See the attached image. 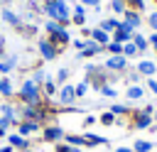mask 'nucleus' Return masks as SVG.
Here are the masks:
<instances>
[{
	"label": "nucleus",
	"mask_w": 157,
	"mask_h": 152,
	"mask_svg": "<svg viewBox=\"0 0 157 152\" xmlns=\"http://www.w3.org/2000/svg\"><path fill=\"white\" fill-rule=\"evenodd\" d=\"M44 10H47V15H49L54 22H59V25L69 22V7H66L64 0H49V2L44 5Z\"/></svg>",
	"instance_id": "f257e3e1"
},
{
	"label": "nucleus",
	"mask_w": 157,
	"mask_h": 152,
	"mask_svg": "<svg viewBox=\"0 0 157 152\" xmlns=\"http://www.w3.org/2000/svg\"><path fill=\"white\" fill-rule=\"evenodd\" d=\"M20 93H22V98H25L27 103H37V101H39V88H37L34 81H25Z\"/></svg>",
	"instance_id": "f03ea898"
},
{
	"label": "nucleus",
	"mask_w": 157,
	"mask_h": 152,
	"mask_svg": "<svg viewBox=\"0 0 157 152\" xmlns=\"http://www.w3.org/2000/svg\"><path fill=\"white\" fill-rule=\"evenodd\" d=\"M128 39H132V29H130L125 22H120V25H118V29H115V42H120V44H123V42H128Z\"/></svg>",
	"instance_id": "7ed1b4c3"
},
{
	"label": "nucleus",
	"mask_w": 157,
	"mask_h": 152,
	"mask_svg": "<svg viewBox=\"0 0 157 152\" xmlns=\"http://www.w3.org/2000/svg\"><path fill=\"white\" fill-rule=\"evenodd\" d=\"M39 54H42L44 59H54V56H56V47H54L52 42H47V39H39Z\"/></svg>",
	"instance_id": "20e7f679"
},
{
	"label": "nucleus",
	"mask_w": 157,
	"mask_h": 152,
	"mask_svg": "<svg viewBox=\"0 0 157 152\" xmlns=\"http://www.w3.org/2000/svg\"><path fill=\"white\" fill-rule=\"evenodd\" d=\"M74 98H76V88H74V86H64V88H61V93H59V103L69 105Z\"/></svg>",
	"instance_id": "39448f33"
},
{
	"label": "nucleus",
	"mask_w": 157,
	"mask_h": 152,
	"mask_svg": "<svg viewBox=\"0 0 157 152\" xmlns=\"http://www.w3.org/2000/svg\"><path fill=\"white\" fill-rule=\"evenodd\" d=\"M125 64H128V61H125V56H123V54H118V56H110V59L105 61V66H108V69H113V71H120V69H125Z\"/></svg>",
	"instance_id": "423d86ee"
},
{
	"label": "nucleus",
	"mask_w": 157,
	"mask_h": 152,
	"mask_svg": "<svg viewBox=\"0 0 157 152\" xmlns=\"http://www.w3.org/2000/svg\"><path fill=\"white\" fill-rule=\"evenodd\" d=\"M155 71H157V66H155V61H147V59H145V61H140V64H137V74H145V76H152Z\"/></svg>",
	"instance_id": "0eeeda50"
},
{
	"label": "nucleus",
	"mask_w": 157,
	"mask_h": 152,
	"mask_svg": "<svg viewBox=\"0 0 157 152\" xmlns=\"http://www.w3.org/2000/svg\"><path fill=\"white\" fill-rule=\"evenodd\" d=\"M15 64H17V56H15V54H12V56H7L5 61H0V74L12 71V69H15Z\"/></svg>",
	"instance_id": "6e6552de"
},
{
	"label": "nucleus",
	"mask_w": 157,
	"mask_h": 152,
	"mask_svg": "<svg viewBox=\"0 0 157 152\" xmlns=\"http://www.w3.org/2000/svg\"><path fill=\"white\" fill-rule=\"evenodd\" d=\"M91 34H93V42H96V44H101V47H103V44H108V39H110V37H108V32H103V29H93Z\"/></svg>",
	"instance_id": "1a4fd4ad"
},
{
	"label": "nucleus",
	"mask_w": 157,
	"mask_h": 152,
	"mask_svg": "<svg viewBox=\"0 0 157 152\" xmlns=\"http://www.w3.org/2000/svg\"><path fill=\"white\" fill-rule=\"evenodd\" d=\"M125 25H128L130 29L140 27V17H137V12H125Z\"/></svg>",
	"instance_id": "9d476101"
},
{
	"label": "nucleus",
	"mask_w": 157,
	"mask_h": 152,
	"mask_svg": "<svg viewBox=\"0 0 157 152\" xmlns=\"http://www.w3.org/2000/svg\"><path fill=\"white\" fill-rule=\"evenodd\" d=\"M2 20L10 22V25H15V27H20V17H17L12 10H2Z\"/></svg>",
	"instance_id": "9b49d317"
},
{
	"label": "nucleus",
	"mask_w": 157,
	"mask_h": 152,
	"mask_svg": "<svg viewBox=\"0 0 157 152\" xmlns=\"http://www.w3.org/2000/svg\"><path fill=\"white\" fill-rule=\"evenodd\" d=\"M118 25H120L118 20H103V22H101V29H103V32H110V29H118Z\"/></svg>",
	"instance_id": "f8f14e48"
},
{
	"label": "nucleus",
	"mask_w": 157,
	"mask_h": 152,
	"mask_svg": "<svg viewBox=\"0 0 157 152\" xmlns=\"http://www.w3.org/2000/svg\"><path fill=\"white\" fill-rule=\"evenodd\" d=\"M132 44H135L140 51H142V49H147V39H145L142 34H132Z\"/></svg>",
	"instance_id": "ddd939ff"
},
{
	"label": "nucleus",
	"mask_w": 157,
	"mask_h": 152,
	"mask_svg": "<svg viewBox=\"0 0 157 152\" xmlns=\"http://www.w3.org/2000/svg\"><path fill=\"white\" fill-rule=\"evenodd\" d=\"M128 98L140 101V98H142V88H140V86H130V88H128Z\"/></svg>",
	"instance_id": "4468645a"
},
{
	"label": "nucleus",
	"mask_w": 157,
	"mask_h": 152,
	"mask_svg": "<svg viewBox=\"0 0 157 152\" xmlns=\"http://www.w3.org/2000/svg\"><path fill=\"white\" fill-rule=\"evenodd\" d=\"M108 51H110L113 56H118V54H123V44H120V42H110V44H108Z\"/></svg>",
	"instance_id": "2eb2a0df"
},
{
	"label": "nucleus",
	"mask_w": 157,
	"mask_h": 152,
	"mask_svg": "<svg viewBox=\"0 0 157 152\" xmlns=\"http://www.w3.org/2000/svg\"><path fill=\"white\" fill-rule=\"evenodd\" d=\"M44 137L47 140H56V137H61V130L59 127H49V130H44Z\"/></svg>",
	"instance_id": "dca6fc26"
},
{
	"label": "nucleus",
	"mask_w": 157,
	"mask_h": 152,
	"mask_svg": "<svg viewBox=\"0 0 157 152\" xmlns=\"http://www.w3.org/2000/svg\"><path fill=\"white\" fill-rule=\"evenodd\" d=\"M0 93H2V96H10V93H12V86H10L7 78H0Z\"/></svg>",
	"instance_id": "f3484780"
},
{
	"label": "nucleus",
	"mask_w": 157,
	"mask_h": 152,
	"mask_svg": "<svg viewBox=\"0 0 157 152\" xmlns=\"http://www.w3.org/2000/svg\"><path fill=\"white\" fill-rule=\"evenodd\" d=\"M150 123H152V118H150V115H147V113H142V115H140V118H137V127H140V130H142V127H147V125H150Z\"/></svg>",
	"instance_id": "a211bd4d"
},
{
	"label": "nucleus",
	"mask_w": 157,
	"mask_h": 152,
	"mask_svg": "<svg viewBox=\"0 0 157 152\" xmlns=\"http://www.w3.org/2000/svg\"><path fill=\"white\" fill-rule=\"evenodd\" d=\"M150 150H152V145H150V142H145V140L135 142V152H150Z\"/></svg>",
	"instance_id": "6ab92c4d"
},
{
	"label": "nucleus",
	"mask_w": 157,
	"mask_h": 152,
	"mask_svg": "<svg viewBox=\"0 0 157 152\" xmlns=\"http://www.w3.org/2000/svg\"><path fill=\"white\" fill-rule=\"evenodd\" d=\"M74 22H76V25L83 22V7H81V5H76V10H74Z\"/></svg>",
	"instance_id": "aec40b11"
},
{
	"label": "nucleus",
	"mask_w": 157,
	"mask_h": 152,
	"mask_svg": "<svg viewBox=\"0 0 157 152\" xmlns=\"http://www.w3.org/2000/svg\"><path fill=\"white\" fill-rule=\"evenodd\" d=\"M54 37H56V42H61V44H64V42H69V32H66L64 27H61V29H59Z\"/></svg>",
	"instance_id": "412c9836"
},
{
	"label": "nucleus",
	"mask_w": 157,
	"mask_h": 152,
	"mask_svg": "<svg viewBox=\"0 0 157 152\" xmlns=\"http://www.w3.org/2000/svg\"><path fill=\"white\" fill-rule=\"evenodd\" d=\"M135 51H137V47H135V44H132V42H130V44H125V47H123V56H132V54H135Z\"/></svg>",
	"instance_id": "4be33fe9"
},
{
	"label": "nucleus",
	"mask_w": 157,
	"mask_h": 152,
	"mask_svg": "<svg viewBox=\"0 0 157 152\" xmlns=\"http://www.w3.org/2000/svg\"><path fill=\"white\" fill-rule=\"evenodd\" d=\"M32 130H37L34 123H25V125H20V135H27V132H32Z\"/></svg>",
	"instance_id": "5701e85b"
},
{
	"label": "nucleus",
	"mask_w": 157,
	"mask_h": 152,
	"mask_svg": "<svg viewBox=\"0 0 157 152\" xmlns=\"http://www.w3.org/2000/svg\"><path fill=\"white\" fill-rule=\"evenodd\" d=\"M110 7H113V12H125V2L123 0H113Z\"/></svg>",
	"instance_id": "b1692460"
},
{
	"label": "nucleus",
	"mask_w": 157,
	"mask_h": 152,
	"mask_svg": "<svg viewBox=\"0 0 157 152\" xmlns=\"http://www.w3.org/2000/svg\"><path fill=\"white\" fill-rule=\"evenodd\" d=\"M66 76H69V69H59V74H56V81H59V83H64V81H66Z\"/></svg>",
	"instance_id": "393cba45"
},
{
	"label": "nucleus",
	"mask_w": 157,
	"mask_h": 152,
	"mask_svg": "<svg viewBox=\"0 0 157 152\" xmlns=\"http://www.w3.org/2000/svg\"><path fill=\"white\" fill-rule=\"evenodd\" d=\"M83 140H86V142H91V145H96V142H105V137H96V135H86Z\"/></svg>",
	"instance_id": "a878e982"
},
{
	"label": "nucleus",
	"mask_w": 157,
	"mask_h": 152,
	"mask_svg": "<svg viewBox=\"0 0 157 152\" xmlns=\"http://www.w3.org/2000/svg\"><path fill=\"white\" fill-rule=\"evenodd\" d=\"M47 29H49V32H52V34H56V32H59V29H61V27H59V22H54V20H52V22H49V25H47Z\"/></svg>",
	"instance_id": "bb28decb"
},
{
	"label": "nucleus",
	"mask_w": 157,
	"mask_h": 152,
	"mask_svg": "<svg viewBox=\"0 0 157 152\" xmlns=\"http://www.w3.org/2000/svg\"><path fill=\"white\" fill-rule=\"evenodd\" d=\"M101 120H103V125H113V113H103Z\"/></svg>",
	"instance_id": "cd10ccee"
},
{
	"label": "nucleus",
	"mask_w": 157,
	"mask_h": 152,
	"mask_svg": "<svg viewBox=\"0 0 157 152\" xmlns=\"http://www.w3.org/2000/svg\"><path fill=\"white\" fill-rule=\"evenodd\" d=\"M10 142H12V145H20V147H25V140H22L20 135H10Z\"/></svg>",
	"instance_id": "c85d7f7f"
},
{
	"label": "nucleus",
	"mask_w": 157,
	"mask_h": 152,
	"mask_svg": "<svg viewBox=\"0 0 157 152\" xmlns=\"http://www.w3.org/2000/svg\"><path fill=\"white\" fill-rule=\"evenodd\" d=\"M44 78H47V74H44V71H37V74H34V78H32V81H34V83H42V81H44Z\"/></svg>",
	"instance_id": "c756f323"
},
{
	"label": "nucleus",
	"mask_w": 157,
	"mask_h": 152,
	"mask_svg": "<svg viewBox=\"0 0 157 152\" xmlns=\"http://www.w3.org/2000/svg\"><path fill=\"white\" fill-rule=\"evenodd\" d=\"M86 88H88V83H86V81H83V83H78V86H76V96H83V93H86Z\"/></svg>",
	"instance_id": "7c9ffc66"
},
{
	"label": "nucleus",
	"mask_w": 157,
	"mask_h": 152,
	"mask_svg": "<svg viewBox=\"0 0 157 152\" xmlns=\"http://www.w3.org/2000/svg\"><path fill=\"white\" fill-rule=\"evenodd\" d=\"M150 27L157 32V12H152V15H150Z\"/></svg>",
	"instance_id": "2f4dec72"
},
{
	"label": "nucleus",
	"mask_w": 157,
	"mask_h": 152,
	"mask_svg": "<svg viewBox=\"0 0 157 152\" xmlns=\"http://www.w3.org/2000/svg\"><path fill=\"white\" fill-rule=\"evenodd\" d=\"M66 140H69V142H71V145H83V142H86V140H83V137H66Z\"/></svg>",
	"instance_id": "473e14b6"
},
{
	"label": "nucleus",
	"mask_w": 157,
	"mask_h": 152,
	"mask_svg": "<svg viewBox=\"0 0 157 152\" xmlns=\"http://www.w3.org/2000/svg\"><path fill=\"white\" fill-rule=\"evenodd\" d=\"M147 86H150V91H152V93H157V81H155V78H150V81H147Z\"/></svg>",
	"instance_id": "72a5a7b5"
},
{
	"label": "nucleus",
	"mask_w": 157,
	"mask_h": 152,
	"mask_svg": "<svg viewBox=\"0 0 157 152\" xmlns=\"http://www.w3.org/2000/svg\"><path fill=\"white\" fill-rule=\"evenodd\" d=\"M44 88H47V93H54V81H47Z\"/></svg>",
	"instance_id": "f704fd0d"
},
{
	"label": "nucleus",
	"mask_w": 157,
	"mask_h": 152,
	"mask_svg": "<svg viewBox=\"0 0 157 152\" xmlns=\"http://www.w3.org/2000/svg\"><path fill=\"white\" fill-rule=\"evenodd\" d=\"M110 113H113V115H115V113H125V108H123V105H113Z\"/></svg>",
	"instance_id": "c9c22d12"
},
{
	"label": "nucleus",
	"mask_w": 157,
	"mask_h": 152,
	"mask_svg": "<svg viewBox=\"0 0 157 152\" xmlns=\"http://www.w3.org/2000/svg\"><path fill=\"white\" fill-rule=\"evenodd\" d=\"M81 2H83V5H93V7L101 5V0H81Z\"/></svg>",
	"instance_id": "e433bc0d"
},
{
	"label": "nucleus",
	"mask_w": 157,
	"mask_h": 152,
	"mask_svg": "<svg viewBox=\"0 0 157 152\" xmlns=\"http://www.w3.org/2000/svg\"><path fill=\"white\" fill-rule=\"evenodd\" d=\"M74 47H76V49H78V51H81V49H83V47H86V42H81V39H76V42H74Z\"/></svg>",
	"instance_id": "4c0bfd02"
},
{
	"label": "nucleus",
	"mask_w": 157,
	"mask_h": 152,
	"mask_svg": "<svg viewBox=\"0 0 157 152\" xmlns=\"http://www.w3.org/2000/svg\"><path fill=\"white\" fill-rule=\"evenodd\" d=\"M130 2H132V5H135V7H137V10H142V5H145V2H142V0H130Z\"/></svg>",
	"instance_id": "58836bf2"
},
{
	"label": "nucleus",
	"mask_w": 157,
	"mask_h": 152,
	"mask_svg": "<svg viewBox=\"0 0 157 152\" xmlns=\"http://www.w3.org/2000/svg\"><path fill=\"white\" fill-rule=\"evenodd\" d=\"M59 152H81V150H74V147H59Z\"/></svg>",
	"instance_id": "ea45409f"
},
{
	"label": "nucleus",
	"mask_w": 157,
	"mask_h": 152,
	"mask_svg": "<svg viewBox=\"0 0 157 152\" xmlns=\"http://www.w3.org/2000/svg\"><path fill=\"white\" fill-rule=\"evenodd\" d=\"M150 44H152V47H155V49H157V32H155V34H152V37H150Z\"/></svg>",
	"instance_id": "a19ab883"
},
{
	"label": "nucleus",
	"mask_w": 157,
	"mask_h": 152,
	"mask_svg": "<svg viewBox=\"0 0 157 152\" xmlns=\"http://www.w3.org/2000/svg\"><path fill=\"white\" fill-rule=\"evenodd\" d=\"M2 47H5V37L0 34V51H2Z\"/></svg>",
	"instance_id": "79ce46f5"
},
{
	"label": "nucleus",
	"mask_w": 157,
	"mask_h": 152,
	"mask_svg": "<svg viewBox=\"0 0 157 152\" xmlns=\"http://www.w3.org/2000/svg\"><path fill=\"white\" fill-rule=\"evenodd\" d=\"M118 152H135V150H123V147H120V150H118Z\"/></svg>",
	"instance_id": "37998d69"
},
{
	"label": "nucleus",
	"mask_w": 157,
	"mask_h": 152,
	"mask_svg": "<svg viewBox=\"0 0 157 152\" xmlns=\"http://www.w3.org/2000/svg\"><path fill=\"white\" fill-rule=\"evenodd\" d=\"M2 135H5V130H2V127H0V137H2Z\"/></svg>",
	"instance_id": "c03bdc74"
}]
</instances>
